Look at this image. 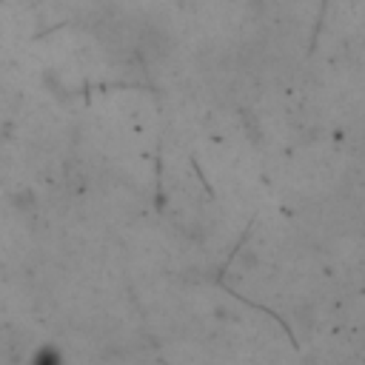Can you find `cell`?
Masks as SVG:
<instances>
[{
	"label": "cell",
	"instance_id": "6da1fadb",
	"mask_svg": "<svg viewBox=\"0 0 365 365\" xmlns=\"http://www.w3.org/2000/svg\"><path fill=\"white\" fill-rule=\"evenodd\" d=\"M34 365H60V356H57L51 348H46V351H40V354L34 356Z\"/></svg>",
	"mask_w": 365,
	"mask_h": 365
}]
</instances>
